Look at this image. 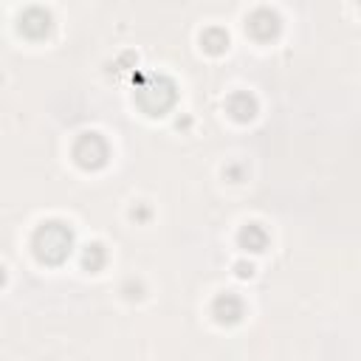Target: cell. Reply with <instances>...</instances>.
I'll return each mask as SVG.
<instances>
[{
    "label": "cell",
    "instance_id": "cell-11",
    "mask_svg": "<svg viewBox=\"0 0 361 361\" xmlns=\"http://www.w3.org/2000/svg\"><path fill=\"white\" fill-rule=\"evenodd\" d=\"M251 271H254V268H251V265H245V262H240V265H237V274H240V276H251Z\"/></svg>",
    "mask_w": 361,
    "mask_h": 361
},
{
    "label": "cell",
    "instance_id": "cell-2",
    "mask_svg": "<svg viewBox=\"0 0 361 361\" xmlns=\"http://www.w3.org/2000/svg\"><path fill=\"white\" fill-rule=\"evenodd\" d=\"M138 93V104L149 113V116H161L164 110H169L172 107V102H175V85L166 79V76H147L138 87H135Z\"/></svg>",
    "mask_w": 361,
    "mask_h": 361
},
{
    "label": "cell",
    "instance_id": "cell-3",
    "mask_svg": "<svg viewBox=\"0 0 361 361\" xmlns=\"http://www.w3.org/2000/svg\"><path fill=\"white\" fill-rule=\"evenodd\" d=\"M73 158H76V164L85 166V169L102 166V164L107 161V144H104V138H102L99 133H85V135L76 141V147H73Z\"/></svg>",
    "mask_w": 361,
    "mask_h": 361
},
{
    "label": "cell",
    "instance_id": "cell-5",
    "mask_svg": "<svg viewBox=\"0 0 361 361\" xmlns=\"http://www.w3.org/2000/svg\"><path fill=\"white\" fill-rule=\"evenodd\" d=\"M212 313H214V319H217V322L231 324V322H237V319L243 316V302H240L234 293H223V296H217V299H214Z\"/></svg>",
    "mask_w": 361,
    "mask_h": 361
},
{
    "label": "cell",
    "instance_id": "cell-1",
    "mask_svg": "<svg viewBox=\"0 0 361 361\" xmlns=\"http://www.w3.org/2000/svg\"><path fill=\"white\" fill-rule=\"evenodd\" d=\"M71 228L62 223H42L34 234V254L39 262H62L71 251Z\"/></svg>",
    "mask_w": 361,
    "mask_h": 361
},
{
    "label": "cell",
    "instance_id": "cell-9",
    "mask_svg": "<svg viewBox=\"0 0 361 361\" xmlns=\"http://www.w3.org/2000/svg\"><path fill=\"white\" fill-rule=\"evenodd\" d=\"M82 262H85V268L96 271V268L104 262V248H102V245H87L85 254H82Z\"/></svg>",
    "mask_w": 361,
    "mask_h": 361
},
{
    "label": "cell",
    "instance_id": "cell-7",
    "mask_svg": "<svg viewBox=\"0 0 361 361\" xmlns=\"http://www.w3.org/2000/svg\"><path fill=\"white\" fill-rule=\"evenodd\" d=\"M268 243V234L257 226V223H248L243 231H240V245L248 248V251H262Z\"/></svg>",
    "mask_w": 361,
    "mask_h": 361
},
{
    "label": "cell",
    "instance_id": "cell-10",
    "mask_svg": "<svg viewBox=\"0 0 361 361\" xmlns=\"http://www.w3.org/2000/svg\"><path fill=\"white\" fill-rule=\"evenodd\" d=\"M226 42H228V37H226L220 28H209V31L203 34V45H206L209 51H223Z\"/></svg>",
    "mask_w": 361,
    "mask_h": 361
},
{
    "label": "cell",
    "instance_id": "cell-4",
    "mask_svg": "<svg viewBox=\"0 0 361 361\" xmlns=\"http://www.w3.org/2000/svg\"><path fill=\"white\" fill-rule=\"evenodd\" d=\"M276 28H279V17H276L271 8H257V11L248 17V31H251L254 37H259V39L276 34Z\"/></svg>",
    "mask_w": 361,
    "mask_h": 361
},
{
    "label": "cell",
    "instance_id": "cell-8",
    "mask_svg": "<svg viewBox=\"0 0 361 361\" xmlns=\"http://www.w3.org/2000/svg\"><path fill=\"white\" fill-rule=\"evenodd\" d=\"M228 110H231V116H234V118L245 121V118H251V116H254L257 102H254L248 93H234V96L228 99Z\"/></svg>",
    "mask_w": 361,
    "mask_h": 361
},
{
    "label": "cell",
    "instance_id": "cell-6",
    "mask_svg": "<svg viewBox=\"0 0 361 361\" xmlns=\"http://www.w3.org/2000/svg\"><path fill=\"white\" fill-rule=\"evenodd\" d=\"M20 28H23L28 37H42V34L48 31V14H45L42 8H28V11L23 14Z\"/></svg>",
    "mask_w": 361,
    "mask_h": 361
}]
</instances>
